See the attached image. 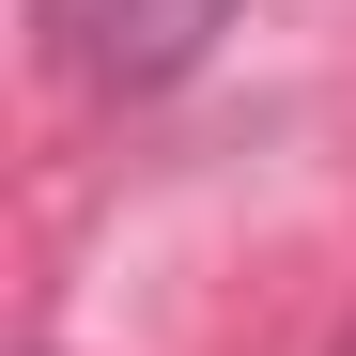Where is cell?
<instances>
[{
  "instance_id": "obj_1",
  "label": "cell",
  "mask_w": 356,
  "mask_h": 356,
  "mask_svg": "<svg viewBox=\"0 0 356 356\" xmlns=\"http://www.w3.org/2000/svg\"><path fill=\"white\" fill-rule=\"evenodd\" d=\"M232 16H248V0H31V63L63 93L140 108V93H186Z\"/></svg>"
},
{
  "instance_id": "obj_2",
  "label": "cell",
  "mask_w": 356,
  "mask_h": 356,
  "mask_svg": "<svg viewBox=\"0 0 356 356\" xmlns=\"http://www.w3.org/2000/svg\"><path fill=\"white\" fill-rule=\"evenodd\" d=\"M341 356H356V341H341Z\"/></svg>"
}]
</instances>
